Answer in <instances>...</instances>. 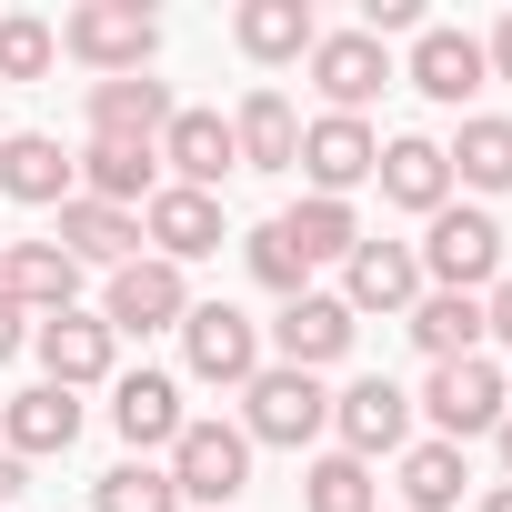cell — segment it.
Segmentation results:
<instances>
[{"instance_id":"obj_1","label":"cell","mask_w":512,"mask_h":512,"mask_svg":"<svg viewBox=\"0 0 512 512\" xmlns=\"http://www.w3.org/2000/svg\"><path fill=\"white\" fill-rule=\"evenodd\" d=\"M412 262H422V292H492L512 262H502V221L492 211H472V201H442L432 211V231L412 241Z\"/></svg>"},{"instance_id":"obj_2","label":"cell","mask_w":512,"mask_h":512,"mask_svg":"<svg viewBox=\"0 0 512 512\" xmlns=\"http://www.w3.org/2000/svg\"><path fill=\"white\" fill-rule=\"evenodd\" d=\"M332 432V392H322V372H292V362H262L241 382V442L251 452H302V442H322Z\"/></svg>"},{"instance_id":"obj_3","label":"cell","mask_w":512,"mask_h":512,"mask_svg":"<svg viewBox=\"0 0 512 512\" xmlns=\"http://www.w3.org/2000/svg\"><path fill=\"white\" fill-rule=\"evenodd\" d=\"M61 51L81 71L121 81V71H151L161 61V21L141 11V0H81V11H61Z\"/></svg>"},{"instance_id":"obj_4","label":"cell","mask_w":512,"mask_h":512,"mask_svg":"<svg viewBox=\"0 0 512 512\" xmlns=\"http://www.w3.org/2000/svg\"><path fill=\"white\" fill-rule=\"evenodd\" d=\"M422 412H432V442L502 432V422H512V372H502L492 352H472V362H432V382H422Z\"/></svg>"},{"instance_id":"obj_5","label":"cell","mask_w":512,"mask_h":512,"mask_svg":"<svg viewBox=\"0 0 512 512\" xmlns=\"http://www.w3.org/2000/svg\"><path fill=\"white\" fill-rule=\"evenodd\" d=\"M171 492L181 502H201V512H231L241 492H251V442H241V422H181V442H171Z\"/></svg>"},{"instance_id":"obj_6","label":"cell","mask_w":512,"mask_h":512,"mask_svg":"<svg viewBox=\"0 0 512 512\" xmlns=\"http://www.w3.org/2000/svg\"><path fill=\"white\" fill-rule=\"evenodd\" d=\"M181 362H191V382L241 392L251 372H262V322L231 312V302H191V312H181Z\"/></svg>"},{"instance_id":"obj_7","label":"cell","mask_w":512,"mask_h":512,"mask_svg":"<svg viewBox=\"0 0 512 512\" xmlns=\"http://www.w3.org/2000/svg\"><path fill=\"white\" fill-rule=\"evenodd\" d=\"M372 161H382V131L372 121H352V111H322V121H302V181H312V201H352L362 181H372Z\"/></svg>"},{"instance_id":"obj_8","label":"cell","mask_w":512,"mask_h":512,"mask_svg":"<svg viewBox=\"0 0 512 512\" xmlns=\"http://www.w3.org/2000/svg\"><path fill=\"white\" fill-rule=\"evenodd\" d=\"M31 352H41V382H61V392H91V382H111V362H121V332H111L101 312H51V322H31Z\"/></svg>"},{"instance_id":"obj_9","label":"cell","mask_w":512,"mask_h":512,"mask_svg":"<svg viewBox=\"0 0 512 512\" xmlns=\"http://www.w3.org/2000/svg\"><path fill=\"white\" fill-rule=\"evenodd\" d=\"M332 432H342V452H352V462H382V452H402V442H412V392H402V382H382V372H362V382H342V392H332Z\"/></svg>"},{"instance_id":"obj_10","label":"cell","mask_w":512,"mask_h":512,"mask_svg":"<svg viewBox=\"0 0 512 512\" xmlns=\"http://www.w3.org/2000/svg\"><path fill=\"white\" fill-rule=\"evenodd\" d=\"M402 81H412L422 101L462 111V101L492 81V61H482V41H472V31H452V21H422V31H412V61H402Z\"/></svg>"},{"instance_id":"obj_11","label":"cell","mask_w":512,"mask_h":512,"mask_svg":"<svg viewBox=\"0 0 512 512\" xmlns=\"http://www.w3.org/2000/svg\"><path fill=\"white\" fill-rule=\"evenodd\" d=\"M141 241H151V262H211L221 251V201L211 191H181V181H161L151 201H141Z\"/></svg>"},{"instance_id":"obj_12","label":"cell","mask_w":512,"mask_h":512,"mask_svg":"<svg viewBox=\"0 0 512 512\" xmlns=\"http://www.w3.org/2000/svg\"><path fill=\"white\" fill-rule=\"evenodd\" d=\"M181 312H191V282L171 272V262H121L111 272V292H101V322L111 332H181Z\"/></svg>"},{"instance_id":"obj_13","label":"cell","mask_w":512,"mask_h":512,"mask_svg":"<svg viewBox=\"0 0 512 512\" xmlns=\"http://www.w3.org/2000/svg\"><path fill=\"white\" fill-rule=\"evenodd\" d=\"M382 81H392V51H382L372 31H322V41H312V91H322L332 111L362 121V111L382 101Z\"/></svg>"},{"instance_id":"obj_14","label":"cell","mask_w":512,"mask_h":512,"mask_svg":"<svg viewBox=\"0 0 512 512\" xmlns=\"http://www.w3.org/2000/svg\"><path fill=\"white\" fill-rule=\"evenodd\" d=\"M422 302V262H412V241H352V262H342V312H412Z\"/></svg>"},{"instance_id":"obj_15","label":"cell","mask_w":512,"mask_h":512,"mask_svg":"<svg viewBox=\"0 0 512 512\" xmlns=\"http://www.w3.org/2000/svg\"><path fill=\"white\" fill-rule=\"evenodd\" d=\"M0 292H11L31 322L81 312V262H71L61 241H0Z\"/></svg>"},{"instance_id":"obj_16","label":"cell","mask_w":512,"mask_h":512,"mask_svg":"<svg viewBox=\"0 0 512 512\" xmlns=\"http://www.w3.org/2000/svg\"><path fill=\"white\" fill-rule=\"evenodd\" d=\"M171 81H151V71H121V81H91V141H141V151H161V131H171Z\"/></svg>"},{"instance_id":"obj_17","label":"cell","mask_w":512,"mask_h":512,"mask_svg":"<svg viewBox=\"0 0 512 512\" xmlns=\"http://www.w3.org/2000/svg\"><path fill=\"white\" fill-rule=\"evenodd\" d=\"M352 312H342V292H292L282 302V322H272V352L292 362V372H332L342 352H352Z\"/></svg>"},{"instance_id":"obj_18","label":"cell","mask_w":512,"mask_h":512,"mask_svg":"<svg viewBox=\"0 0 512 512\" xmlns=\"http://www.w3.org/2000/svg\"><path fill=\"white\" fill-rule=\"evenodd\" d=\"M181 422H191V412H181V382H171V372H111V432L131 442V462H141V452H171Z\"/></svg>"},{"instance_id":"obj_19","label":"cell","mask_w":512,"mask_h":512,"mask_svg":"<svg viewBox=\"0 0 512 512\" xmlns=\"http://www.w3.org/2000/svg\"><path fill=\"white\" fill-rule=\"evenodd\" d=\"M71 442H81V392L31 382V392H11V402H0V452L51 462V452H71Z\"/></svg>"},{"instance_id":"obj_20","label":"cell","mask_w":512,"mask_h":512,"mask_svg":"<svg viewBox=\"0 0 512 512\" xmlns=\"http://www.w3.org/2000/svg\"><path fill=\"white\" fill-rule=\"evenodd\" d=\"M161 171H171L181 191H211V201H221V181L241 171L231 121H221V111H171V131H161Z\"/></svg>"},{"instance_id":"obj_21","label":"cell","mask_w":512,"mask_h":512,"mask_svg":"<svg viewBox=\"0 0 512 512\" xmlns=\"http://www.w3.org/2000/svg\"><path fill=\"white\" fill-rule=\"evenodd\" d=\"M0 191L31 201V211H61V201L81 191V161H71L51 131H11V141H0Z\"/></svg>"},{"instance_id":"obj_22","label":"cell","mask_w":512,"mask_h":512,"mask_svg":"<svg viewBox=\"0 0 512 512\" xmlns=\"http://www.w3.org/2000/svg\"><path fill=\"white\" fill-rule=\"evenodd\" d=\"M231 41H241V61L282 71V61H312L322 21H312V0H241V11H231Z\"/></svg>"},{"instance_id":"obj_23","label":"cell","mask_w":512,"mask_h":512,"mask_svg":"<svg viewBox=\"0 0 512 512\" xmlns=\"http://www.w3.org/2000/svg\"><path fill=\"white\" fill-rule=\"evenodd\" d=\"M372 181H382V201H392V211H422V221H432V211L452 201V161H442V141H422V131L382 141Z\"/></svg>"},{"instance_id":"obj_24","label":"cell","mask_w":512,"mask_h":512,"mask_svg":"<svg viewBox=\"0 0 512 512\" xmlns=\"http://www.w3.org/2000/svg\"><path fill=\"white\" fill-rule=\"evenodd\" d=\"M231 151H241V171H292L302 161V111L262 81V91H241V111H231Z\"/></svg>"},{"instance_id":"obj_25","label":"cell","mask_w":512,"mask_h":512,"mask_svg":"<svg viewBox=\"0 0 512 512\" xmlns=\"http://www.w3.org/2000/svg\"><path fill=\"white\" fill-rule=\"evenodd\" d=\"M51 241L71 251L81 272H91V262H101V272H121V262H141V211H111V201H81V191H71Z\"/></svg>"},{"instance_id":"obj_26","label":"cell","mask_w":512,"mask_h":512,"mask_svg":"<svg viewBox=\"0 0 512 512\" xmlns=\"http://www.w3.org/2000/svg\"><path fill=\"white\" fill-rule=\"evenodd\" d=\"M151 191H161V151H141V141H91V151H81V201L131 211V201H151Z\"/></svg>"},{"instance_id":"obj_27","label":"cell","mask_w":512,"mask_h":512,"mask_svg":"<svg viewBox=\"0 0 512 512\" xmlns=\"http://www.w3.org/2000/svg\"><path fill=\"white\" fill-rule=\"evenodd\" d=\"M402 332H412L432 362H472V352H482V302H472V292H422V302L402 312Z\"/></svg>"},{"instance_id":"obj_28","label":"cell","mask_w":512,"mask_h":512,"mask_svg":"<svg viewBox=\"0 0 512 512\" xmlns=\"http://www.w3.org/2000/svg\"><path fill=\"white\" fill-rule=\"evenodd\" d=\"M442 161H452L462 191H512V121H502V111H472V121L442 141Z\"/></svg>"},{"instance_id":"obj_29","label":"cell","mask_w":512,"mask_h":512,"mask_svg":"<svg viewBox=\"0 0 512 512\" xmlns=\"http://www.w3.org/2000/svg\"><path fill=\"white\" fill-rule=\"evenodd\" d=\"M462 442H412L402 452V512H452L462 502Z\"/></svg>"},{"instance_id":"obj_30","label":"cell","mask_w":512,"mask_h":512,"mask_svg":"<svg viewBox=\"0 0 512 512\" xmlns=\"http://www.w3.org/2000/svg\"><path fill=\"white\" fill-rule=\"evenodd\" d=\"M302 512H382V482H372V462H352V452H322V462L302 472Z\"/></svg>"},{"instance_id":"obj_31","label":"cell","mask_w":512,"mask_h":512,"mask_svg":"<svg viewBox=\"0 0 512 512\" xmlns=\"http://www.w3.org/2000/svg\"><path fill=\"white\" fill-rule=\"evenodd\" d=\"M282 231L302 241V262H352V241H362L352 201H312V191H302V201L282 211Z\"/></svg>"},{"instance_id":"obj_32","label":"cell","mask_w":512,"mask_h":512,"mask_svg":"<svg viewBox=\"0 0 512 512\" xmlns=\"http://www.w3.org/2000/svg\"><path fill=\"white\" fill-rule=\"evenodd\" d=\"M91 512H181V492H171L161 462H111L91 482Z\"/></svg>"},{"instance_id":"obj_33","label":"cell","mask_w":512,"mask_h":512,"mask_svg":"<svg viewBox=\"0 0 512 512\" xmlns=\"http://www.w3.org/2000/svg\"><path fill=\"white\" fill-rule=\"evenodd\" d=\"M61 61V31L41 11H0V81H51Z\"/></svg>"},{"instance_id":"obj_34","label":"cell","mask_w":512,"mask_h":512,"mask_svg":"<svg viewBox=\"0 0 512 512\" xmlns=\"http://www.w3.org/2000/svg\"><path fill=\"white\" fill-rule=\"evenodd\" d=\"M241 262H251V282H262V292H282V302H292V292H312V262H302V241H292L282 221H262V231H251V241H241Z\"/></svg>"},{"instance_id":"obj_35","label":"cell","mask_w":512,"mask_h":512,"mask_svg":"<svg viewBox=\"0 0 512 512\" xmlns=\"http://www.w3.org/2000/svg\"><path fill=\"white\" fill-rule=\"evenodd\" d=\"M482 342H512V272L482 292Z\"/></svg>"},{"instance_id":"obj_36","label":"cell","mask_w":512,"mask_h":512,"mask_svg":"<svg viewBox=\"0 0 512 512\" xmlns=\"http://www.w3.org/2000/svg\"><path fill=\"white\" fill-rule=\"evenodd\" d=\"M21 342H31V312H21V302H11V292H0V362H11V352H21Z\"/></svg>"},{"instance_id":"obj_37","label":"cell","mask_w":512,"mask_h":512,"mask_svg":"<svg viewBox=\"0 0 512 512\" xmlns=\"http://www.w3.org/2000/svg\"><path fill=\"white\" fill-rule=\"evenodd\" d=\"M482 61H492V81H512V11L492 21V41H482Z\"/></svg>"},{"instance_id":"obj_38","label":"cell","mask_w":512,"mask_h":512,"mask_svg":"<svg viewBox=\"0 0 512 512\" xmlns=\"http://www.w3.org/2000/svg\"><path fill=\"white\" fill-rule=\"evenodd\" d=\"M21 492H31V462H21V452H0V512H11Z\"/></svg>"},{"instance_id":"obj_39","label":"cell","mask_w":512,"mask_h":512,"mask_svg":"<svg viewBox=\"0 0 512 512\" xmlns=\"http://www.w3.org/2000/svg\"><path fill=\"white\" fill-rule=\"evenodd\" d=\"M472 512H512V482H492V492H482V502H472Z\"/></svg>"},{"instance_id":"obj_40","label":"cell","mask_w":512,"mask_h":512,"mask_svg":"<svg viewBox=\"0 0 512 512\" xmlns=\"http://www.w3.org/2000/svg\"><path fill=\"white\" fill-rule=\"evenodd\" d=\"M492 442H502V482H512V422H502V432H492Z\"/></svg>"}]
</instances>
